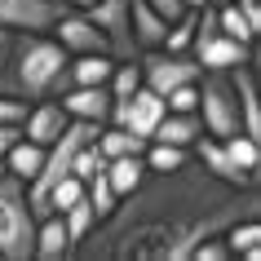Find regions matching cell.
<instances>
[{
  "instance_id": "cell-1",
  "label": "cell",
  "mask_w": 261,
  "mask_h": 261,
  "mask_svg": "<svg viewBox=\"0 0 261 261\" xmlns=\"http://www.w3.org/2000/svg\"><path fill=\"white\" fill-rule=\"evenodd\" d=\"M239 217H261L257 186H230L186 160L173 173H146L138 191L115 199L71 257L84 261H191L195 244Z\"/></svg>"
},
{
  "instance_id": "cell-2",
  "label": "cell",
  "mask_w": 261,
  "mask_h": 261,
  "mask_svg": "<svg viewBox=\"0 0 261 261\" xmlns=\"http://www.w3.org/2000/svg\"><path fill=\"white\" fill-rule=\"evenodd\" d=\"M71 54L49 36V31H14L9 58H5V93H18L36 102V97H58L71 89Z\"/></svg>"
},
{
  "instance_id": "cell-3",
  "label": "cell",
  "mask_w": 261,
  "mask_h": 261,
  "mask_svg": "<svg viewBox=\"0 0 261 261\" xmlns=\"http://www.w3.org/2000/svg\"><path fill=\"white\" fill-rule=\"evenodd\" d=\"M31 244H36V213L27 204V181L5 173L0 177V257L27 261Z\"/></svg>"
},
{
  "instance_id": "cell-4",
  "label": "cell",
  "mask_w": 261,
  "mask_h": 261,
  "mask_svg": "<svg viewBox=\"0 0 261 261\" xmlns=\"http://www.w3.org/2000/svg\"><path fill=\"white\" fill-rule=\"evenodd\" d=\"M199 124H204L208 138H230L239 133V102H234V84L226 71H199Z\"/></svg>"
},
{
  "instance_id": "cell-5",
  "label": "cell",
  "mask_w": 261,
  "mask_h": 261,
  "mask_svg": "<svg viewBox=\"0 0 261 261\" xmlns=\"http://www.w3.org/2000/svg\"><path fill=\"white\" fill-rule=\"evenodd\" d=\"M138 67H142V84L155 89L160 97H164L168 89H177V84L199 80V71H204L195 62V54H168V49H142Z\"/></svg>"
},
{
  "instance_id": "cell-6",
  "label": "cell",
  "mask_w": 261,
  "mask_h": 261,
  "mask_svg": "<svg viewBox=\"0 0 261 261\" xmlns=\"http://www.w3.org/2000/svg\"><path fill=\"white\" fill-rule=\"evenodd\" d=\"M160 115H164V97L155 93V89H146V84H138L133 93L124 97V102H111L107 124H120V128H128V133H138V138L151 142Z\"/></svg>"
},
{
  "instance_id": "cell-7",
  "label": "cell",
  "mask_w": 261,
  "mask_h": 261,
  "mask_svg": "<svg viewBox=\"0 0 261 261\" xmlns=\"http://www.w3.org/2000/svg\"><path fill=\"white\" fill-rule=\"evenodd\" d=\"M84 14H89V22L107 36V44H111L115 58H138L133 22H128V0H93Z\"/></svg>"
},
{
  "instance_id": "cell-8",
  "label": "cell",
  "mask_w": 261,
  "mask_h": 261,
  "mask_svg": "<svg viewBox=\"0 0 261 261\" xmlns=\"http://www.w3.org/2000/svg\"><path fill=\"white\" fill-rule=\"evenodd\" d=\"M49 36H54V40L62 44L71 58H75V54H111L107 36L89 22V14H84V9H62V14H58V22L49 27Z\"/></svg>"
},
{
  "instance_id": "cell-9",
  "label": "cell",
  "mask_w": 261,
  "mask_h": 261,
  "mask_svg": "<svg viewBox=\"0 0 261 261\" xmlns=\"http://www.w3.org/2000/svg\"><path fill=\"white\" fill-rule=\"evenodd\" d=\"M67 5L62 0H0V27L9 31H49Z\"/></svg>"
},
{
  "instance_id": "cell-10",
  "label": "cell",
  "mask_w": 261,
  "mask_h": 261,
  "mask_svg": "<svg viewBox=\"0 0 261 261\" xmlns=\"http://www.w3.org/2000/svg\"><path fill=\"white\" fill-rule=\"evenodd\" d=\"M252 62H257V58L230 67L226 75H230V84H234V102H239V124H244V133L261 142V102H257V67H252Z\"/></svg>"
},
{
  "instance_id": "cell-11",
  "label": "cell",
  "mask_w": 261,
  "mask_h": 261,
  "mask_svg": "<svg viewBox=\"0 0 261 261\" xmlns=\"http://www.w3.org/2000/svg\"><path fill=\"white\" fill-rule=\"evenodd\" d=\"M191 54H195V62L204 71H230V67H239V62H248V58H257V49L230 40V36H221V31H213L208 40L191 44Z\"/></svg>"
},
{
  "instance_id": "cell-12",
  "label": "cell",
  "mask_w": 261,
  "mask_h": 261,
  "mask_svg": "<svg viewBox=\"0 0 261 261\" xmlns=\"http://www.w3.org/2000/svg\"><path fill=\"white\" fill-rule=\"evenodd\" d=\"M67 111H62V102L58 97H36L27 107V120H22V138L36 142V146H49V142L67 128Z\"/></svg>"
},
{
  "instance_id": "cell-13",
  "label": "cell",
  "mask_w": 261,
  "mask_h": 261,
  "mask_svg": "<svg viewBox=\"0 0 261 261\" xmlns=\"http://www.w3.org/2000/svg\"><path fill=\"white\" fill-rule=\"evenodd\" d=\"M58 102H62V111H67L71 120H97V124H107V115H111L107 84H71L67 93H58Z\"/></svg>"
},
{
  "instance_id": "cell-14",
  "label": "cell",
  "mask_w": 261,
  "mask_h": 261,
  "mask_svg": "<svg viewBox=\"0 0 261 261\" xmlns=\"http://www.w3.org/2000/svg\"><path fill=\"white\" fill-rule=\"evenodd\" d=\"M191 155H195V164L204 168V173H213V177H221V181H230V186H257L252 177H244V173L230 164V155H226L221 138H208V133H199V138L191 142Z\"/></svg>"
},
{
  "instance_id": "cell-15",
  "label": "cell",
  "mask_w": 261,
  "mask_h": 261,
  "mask_svg": "<svg viewBox=\"0 0 261 261\" xmlns=\"http://www.w3.org/2000/svg\"><path fill=\"white\" fill-rule=\"evenodd\" d=\"M31 257L36 261H62L71 257V234L62 226V213H44L36 217V244H31Z\"/></svg>"
},
{
  "instance_id": "cell-16",
  "label": "cell",
  "mask_w": 261,
  "mask_h": 261,
  "mask_svg": "<svg viewBox=\"0 0 261 261\" xmlns=\"http://www.w3.org/2000/svg\"><path fill=\"white\" fill-rule=\"evenodd\" d=\"M204 133V124H199V111H164L160 124H155L151 142H168V146H186L191 151V142Z\"/></svg>"
},
{
  "instance_id": "cell-17",
  "label": "cell",
  "mask_w": 261,
  "mask_h": 261,
  "mask_svg": "<svg viewBox=\"0 0 261 261\" xmlns=\"http://www.w3.org/2000/svg\"><path fill=\"white\" fill-rule=\"evenodd\" d=\"M128 22H133V40H138V54H142V49H160V44H164L168 22L155 14L146 0H128Z\"/></svg>"
},
{
  "instance_id": "cell-18",
  "label": "cell",
  "mask_w": 261,
  "mask_h": 261,
  "mask_svg": "<svg viewBox=\"0 0 261 261\" xmlns=\"http://www.w3.org/2000/svg\"><path fill=\"white\" fill-rule=\"evenodd\" d=\"M221 146H226V155H230V164L244 173V177L261 181V142L248 138L244 128L239 133H230V138H221Z\"/></svg>"
},
{
  "instance_id": "cell-19",
  "label": "cell",
  "mask_w": 261,
  "mask_h": 261,
  "mask_svg": "<svg viewBox=\"0 0 261 261\" xmlns=\"http://www.w3.org/2000/svg\"><path fill=\"white\" fill-rule=\"evenodd\" d=\"M107 181L111 191H115V199H124L128 191H138L142 177H146V164H142V155H115V160H107Z\"/></svg>"
},
{
  "instance_id": "cell-20",
  "label": "cell",
  "mask_w": 261,
  "mask_h": 261,
  "mask_svg": "<svg viewBox=\"0 0 261 261\" xmlns=\"http://www.w3.org/2000/svg\"><path fill=\"white\" fill-rule=\"evenodd\" d=\"M93 146L102 151V160H115V155H142L146 151V138L128 133V128H120V124H102L97 138H93Z\"/></svg>"
},
{
  "instance_id": "cell-21",
  "label": "cell",
  "mask_w": 261,
  "mask_h": 261,
  "mask_svg": "<svg viewBox=\"0 0 261 261\" xmlns=\"http://www.w3.org/2000/svg\"><path fill=\"white\" fill-rule=\"evenodd\" d=\"M67 71H71V84H107L115 71V54H75Z\"/></svg>"
},
{
  "instance_id": "cell-22",
  "label": "cell",
  "mask_w": 261,
  "mask_h": 261,
  "mask_svg": "<svg viewBox=\"0 0 261 261\" xmlns=\"http://www.w3.org/2000/svg\"><path fill=\"white\" fill-rule=\"evenodd\" d=\"M40 160H44V146H36V142L18 138L9 151H5V173H14L18 181H31L36 173H40Z\"/></svg>"
},
{
  "instance_id": "cell-23",
  "label": "cell",
  "mask_w": 261,
  "mask_h": 261,
  "mask_svg": "<svg viewBox=\"0 0 261 261\" xmlns=\"http://www.w3.org/2000/svg\"><path fill=\"white\" fill-rule=\"evenodd\" d=\"M186 160H191V151H186V146H168V142H146V151H142L146 173H173V168H181Z\"/></svg>"
},
{
  "instance_id": "cell-24",
  "label": "cell",
  "mask_w": 261,
  "mask_h": 261,
  "mask_svg": "<svg viewBox=\"0 0 261 261\" xmlns=\"http://www.w3.org/2000/svg\"><path fill=\"white\" fill-rule=\"evenodd\" d=\"M213 9H217V31L221 36H230V40H239V44H257V31L244 22V14L234 9V0H221Z\"/></svg>"
},
{
  "instance_id": "cell-25",
  "label": "cell",
  "mask_w": 261,
  "mask_h": 261,
  "mask_svg": "<svg viewBox=\"0 0 261 261\" xmlns=\"http://www.w3.org/2000/svg\"><path fill=\"white\" fill-rule=\"evenodd\" d=\"M62 226H67V234H71V252H75V244H80L84 234L97 226V213H93V204L89 199H75V204L62 213Z\"/></svg>"
},
{
  "instance_id": "cell-26",
  "label": "cell",
  "mask_w": 261,
  "mask_h": 261,
  "mask_svg": "<svg viewBox=\"0 0 261 261\" xmlns=\"http://www.w3.org/2000/svg\"><path fill=\"white\" fill-rule=\"evenodd\" d=\"M84 199L93 204L97 221H102V217H107V213H111V208H115V191H111L107 173H97V177H89V181H84Z\"/></svg>"
},
{
  "instance_id": "cell-27",
  "label": "cell",
  "mask_w": 261,
  "mask_h": 261,
  "mask_svg": "<svg viewBox=\"0 0 261 261\" xmlns=\"http://www.w3.org/2000/svg\"><path fill=\"white\" fill-rule=\"evenodd\" d=\"M230 244H226V234H208V239H199L191 252V261H230Z\"/></svg>"
},
{
  "instance_id": "cell-28",
  "label": "cell",
  "mask_w": 261,
  "mask_h": 261,
  "mask_svg": "<svg viewBox=\"0 0 261 261\" xmlns=\"http://www.w3.org/2000/svg\"><path fill=\"white\" fill-rule=\"evenodd\" d=\"M199 107V84H177V89H168L164 93V111H195Z\"/></svg>"
},
{
  "instance_id": "cell-29",
  "label": "cell",
  "mask_w": 261,
  "mask_h": 261,
  "mask_svg": "<svg viewBox=\"0 0 261 261\" xmlns=\"http://www.w3.org/2000/svg\"><path fill=\"white\" fill-rule=\"evenodd\" d=\"M146 5H151V9L164 18V22H177V18L186 14V0H146Z\"/></svg>"
},
{
  "instance_id": "cell-30",
  "label": "cell",
  "mask_w": 261,
  "mask_h": 261,
  "mask_svg": "<svg viewBox=\"0 0 261 261\" xmlns=\"http://www.w3.org/2000/svg\"><path fill=\"white\" fill-rule=\"evenodd\" d=\"M234 9L244 14V22L252 31H261V5H257V0H234Z\"/></svg>"
},
{
  "instance_id": "cell-31",
  "label": "cell",
  "mask_w": 261,
  "mask_h": 261,
  "mask_svg": "<svg viewBox=\"0 0 261 261\" xmlns=\"http://www.w3.org/2000/svg\"><path fill=\"white\" fill-rule=\"evenodd\" d=\"M62 5H67V9H89L93 0H62Z\"/></svg>"
},
{
  "instance_id": "cell-32",
  "label": "cell",
  "mask_w": 261,
  "mask_h": 261,
  "mask_svg": "<svg viewBox=\"0 0 261 261\" xmlns=\"http://www.w3.org/2000/svg\"><path fill=\"white\" fill-rule=\"evenodd\" d=\"M204 5H213V0H186V9H204Z\"/></svg>"
},
{
  "instance_id": "cell-33",
  "label": "cell",
  "mask_w": 261,
  "mask_h": 261,
  "mask_svg": "<svg viewBox=\"0 0 261 261\" xmlns=\"http://www.w3.org/2000/svg\"><path fill=\"white\" fill-rule=\"evenodd\" d=\"M5 58H9V54H0V84H5Z\"/></svg>"
},
{
  "instance_id": "cell-34",
  "label": "cell",
  "mask_w": 261,
  "mask_h": 261,
  "mask_svg": "<svg viewBox=\"0 0 261 261\" xmlns=\"http://www.w3.org/2000/svg\"><path fill=\"white\" fill-rule=\"evenodd\" d=\"M0 177H5V160H0Z\"/></svg>"
},
{
  "instance_id": "cell-35",
  "label": "cell",
  "mask_w": 261,
  "mask_h": 261,
  "mask_svg": "<svg viewBox=\"0 0 261 261\" xmlns=\"http://www.w3.org/2000/svg\"><path fill=\"white\" fill-rule=\"evenodd\" d=\"M213 5H221V0H213Z\"/></svg>"
}]
</instances>
